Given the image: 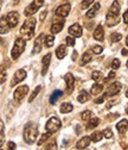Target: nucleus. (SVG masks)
Listing matches in <instances>:
<instances>
[{
  "label": "nucleus",
  "instance_id": "obj_27",
  "mask_svg": "<svg viewBox=\"0 0 128 150\" xmlns=\"http://www.w3.org/2000/svg\"><path fill=\"white\" fill-rule=\"evenodd\" d=\"M99 124H100V119H99V118H96V117H91V118L89 119V123H88L87 129H88V130H90V129H95Z\"/></svg>",
  "mask_w": 128,
  "mask_h": 150
},
{
  "label": "nucleus",
  "instance_id": "obj_7",
  "mask_svg": "<svg viewBox=\"0 0 128 150\" xmlns=\"http://www.w3.org/2000/svg\"><path fill=\"white\" fill-rule=\"evenodd\" d=\"M29 93V87L25 85V86H19L18 88H15L14 93H13V97H14V100L17 101H22L25 96Z\"/></svg>",
  "mask_w": 128,
  "mask_h": 150
},
{
  "label": "nucleus",
  "instance_id": "obj_23",
  "mask_svg": "<svg viewBox=\"0 0 128 150\" xmlns=\"http://www.w3.org/2000/svg\"><path fill=\"white\" fill-rule=\"evenodd\" d=\"M102 91H103V86H102L101 83H95L94 86H91V88H90V93H91L93 96L100 94Z\"/></svg>",
  "mask_w": 128,
  "mask_h": 150
},
{
  "label": "nucleus",
  "instance_id": "obj_44",
  "mask_svg": "<svg viewBox=\"0 0 128 150\" xmlns=\"http://www.w3.org/2000/svg\"><path fill=\"white\" fill-rule=\"evenodd\" d=\"M123 22H125L126 24H128V10L123 13Z\"/></svg>",
  "mask_w": 128,
  "mask_h": 150
},
{
  "label": "nucleus",
  "instance_id": "obj_8",
  "mask_svg": "<svg viewBox=\"0 0 128 150\" xmlns=\"http://www.w3.org/2000/svg\"><path fill=\"white\" fill-rule=\"evenodd\" d=\"M121 87H122V86H121L120 82H113L111 86L108 87V91L106 92L104 97L108 98V97H114V96L119 94L120 91H121Z\"/></svg>",
  "mask_w": 128,
  "mask_h": 150
},
{
  "label": "nucleus",
  "instance_id": "obj_45",
  "mask_svg": "<svg viewBox=\"0 0 128 150\" xmlns=\"http://www.w3.org/2000/svg\"><path fill=\"white\" fill-rule=\"evenodd\" d=\"M7 145H8V149H10V150H14V149H15V144H14L13 142H8Z\"/></svg>",
  "mask_w": 128,
  "mask_h": 150
},
{
  "label": "nucleus",
  "instance_id": "obj_42",
  "mask_svg": "<svg viewBox=\"0 0 128 150\" xmlns=\"http://www.w3.org/2000/svg\"><path fill=\"white\" fill-rule=\"evenodd\" d=\"M56 148H57V146H56V142H55V141H53V142H50V143L45 146V149H56Z\"/></svg>",
  "mask_w": 128,
  "mask_h": 150
},
{
  "label": "nucleus",
  "instance_id": "obj_36",
  "mask_svg": "<svg viewBox=\"0 0 128 150\" xmlns=\"http://www.w3.org/2000/svg\"><path fill=\"white\" fill-rule=\"evenodd\" d=\"M93 3H94V0H83L82 4H81L82 10H85V8L90 7V6H91V4H93Z\"/></svg>",
  "mask_w": 128,
  "mask_h": 150
},
{
  "label": "nucleus",
  "instance_id": "obj_14",
  "mask_svg": "<svg viewBox=\"0 0 128 150\" xmlns=\"http://www.w3.org/2000/svg\"><path fill=\"white\" fill-rule=\"evenodd\" d=\"M69 33L74 37H81L82 36V28L78 23H75L72 24L70 28H69Z\"/></svg>",
  "mask_w": 128,
  "mask_h": 150
},
{
  "label": "nucleus",
  "instance_id": "obj_19",
  "mask_svg": "<svg viewBox=\"0 0 128 150\" xmlns=\"http://www.w3.org/2000/svg\"><path fill=\"white\" fill-rule=\"evenodd\" d=\"M50 62H51V54H48L44 56L43 59V69H42V75H45L48 73V69H49V66H50Z\"/></svg>",
  "mask_w": 128,
  "mask_h": 150
},
{
  "label": "nucleus",
  "instance_id": "obj_53",
  "mask_svg": "<svg viewBox=\"0 0 128 150\" xmlns=\"http://www.w3.org/2000/svg\"><path fill=\"white\" fill-rule=\"evenodd\" d=\"M126 97H127V98H128V91H127V92H126Z\"/></svg>",
  "mask_w": 128,
  "mask_h": 150
},
{
  "label": "nucleus",
  "instance_id": "obj_24",
  "mask_svg": "<svg viewBox=\"0 0 128 150\" xmlns=\"http://www.w3.org/2000/svg\"><path fill=\"white\" fill-rule=\"evenodd\" d=\"M61 96H63V92H62L61 89H56V91H53V93H52L51 97H50V104H55Z\"/></svg>",
  "mask_w": 128,
  "mask_h": 150
},
{
  "label": "nucleus",
  "instance_id": "obj_18",
  "mask_svg": "<svg viewBox=\"0 0 128 150\" xmlns=\"http://www.w3.org/2000/svg\"><path fill=\"white\" fill-rule=\"evenodd\" d=\"M94 38L96 41H103V38H104V30H103L102 25H99L95 29V31H94Z\"/></svg>",
  "mask_w": 128,
  "mask_h": 150
},
{
  "label": "nucleus",
  "instance_id": "obj_12",
  "mask_svg": "<svg viewBox=\"0 0 128 150\" xmlns=\"http://www.w3.org/2000/svg\"><path fill=\"white\" fill-rule=\"evenodd\" d=\"M6 18H7V22H8L11 28H15L18 22H19V14H18V12H14V11L10 12L6 16Z\"/></svg>",
  "mask_w": 128,
  "mask_h": 150
},
{
  "label": "nucleus",
  "instance_id": "obj_40",
  "mask_svg": "<svg viewBox=\"0 0 128 150\" xmlns=\"http://www.w3.org/2000/svg\"><path fill=\"white\" fill-rule=\"evenodd\" d=\"M91 50H93L94 54H97V55H99V54H101V52L103 51V48H102L101 45H94L93 48H91Z\"/></svg>",
  "mask_w": 128,
  "mask_h": 150
},
{
  "label": "nucleus",
  "instance_id": "obj_50",
  "mask_svg": "<svg viewBox=\"0 0 128 150\" xmlns=\"http://www.w3.org/2000/svg\"><path fill=\"white\" fill-rule=\"evenodd\" d=\"M12 3L15 5V4H18V3H19V0H12Z\"/></svg>",
  "mask_w": 128,
  "mask_h": 150
},
{
  "label": "nucleus",
  "instance_id": "obj_3",
  "mask_svg": "<svg viewBox=\"0 0 128 150\" xmlns=\"http://www.w3.org/2000/svg\"><path fill=\"white\" fill-rule=\"evenodd\" d=\"M34 29H36V19L30 17L20 28V35L25 40H31L34 33Z\"/></svg>",
  "mask_w": 128,
  "mask_h": 150
},
{
  "label": "nucleus",
  "instance_id": "obj_49",
  "mask_svg": "<svg viewBox=\"0 0 128 150\" xmlns=\"http://www.w3.org/2000/svg\"><path fill=\"white\" fill-rule=\"evenodd\" d=\"M127 54H128V51H127L126 49H122V55H125V56H126Z\"/></svg>",
  "mask_w": 128,
  "mask_h": 150
},
{
  "label": "nucleus",
  "instance_id": "obj_39",
  "mask_svg": "<svg viewBox=\"0 0 128 150\" xmlns=\"http://www.w3.org/2000/svg\"><path fill=\"white\" fill-rule=\"evenodd\" d=\"M103 135H104V137L108 138V139L113 137V132H112L111 129H104V130H103Z\"/></svg>",
  "mask_w": 128,
  "mask_h": 150
},
{
  "label": "nucleus",
  "instance_id": "obj_28",
  "mask_svg": "<svg viewBox=\"0 0 128 150\" xmlns=\"http://www.w3.org/2000/svg\"><path fill=\"white\" fill-rule=\"evenodd\" d=\"M77 100H78V103H81V104H84V103H87L88 100H89V94L87 92H82V93H80L78 94V97H77Z\"/></svg>",
  "mask_w": 128,
  "mask_h": 150
},
{
  "label": "nucleus",
  "instance_id": "obj_46",
  "mask_svg": "<svg viewBox=\"0 0 128 150\" xmlns=\"http://www.w3.org/2000/svg\"><path fill=\"white\" fill-rule=\"evenodd\" d=\"M45 17H46V11H43V12L41 13V21H44Z\"/></svg>",
  "mask_w": 128,
  "mask_h": 150
},
{
  "label": "nucleus",
  "instance_id": "obj_30",
  "mask_svg": "<svg viewBox=\"0 0 128 150\" xmlns=\"http://www.w3.org/2000/svg\"><path fill=\"white\" fill-rule=\"evenodd\" d=\"M121 38H122L121 33H118V32H113V33L111 35V41H112L113 43L120 42V41H121Z\"/></svg>",
  "mask_w": 128,
  "mask_h": 150
},
{
  "label": "nucleus",
  "instance_id": "obj_32",
  "mask_svg": "<svg viewBox=\"0 0 128 150\" xmlns=\"http://www.w3.org/2000/svg\"><path fill=\"white\" fill-rule=\"evenodd\" d=\"M91 117H93V113H91L90 111H84V112H82V113H81L82 120H89Z\"/></svg>",
  "mask_w": 128,
  "mask_h": 150
},
{
  "label": "nucleus",
  "instance_id": "obj_1",
  "mask_svg": "<svg viewBox=\"0 0 128 150\" xmlns=\"http://www.w3.org/2000/svg\"><path fill=\"white\" fill-rule=\"evenodd\" d=\"M120 3L118 0H114L111 8H109L108 13H107V18H106V24L107 26L112 28V26H115L119 24L120 22Z\"/></svg>",
  "mask_w": 128,
  "mask_h": 150
},
{
  "label": "nucleus",
  "instance_id": "obj_54",
  "mask_svg": "<svg viewBox=\"0 0 128 150\" xmlns=\"http://www.w3.org/2000/svg\"><path fill=\"white\" fill-rule=\"evenodd\" d=\"M126 66H127V68H128V61H127V64H126Z\"/></svg>",
  "mask_w": 128,
  "mask_h": 150
},
{
  "label": "nucleus",
  "instance_id": "obj_21",
  "mask_svg": "<svg viewBox=\"0 0 128 150\" xmlns=\"http://www.w3.org/2000/svg\"><path fill=\"white\" fill-rule=\"evenodd\" d=\"M68 54V50H66V47L65 45H59L56 50V56L59 59V60H63Z\"/></svg>",
  "mask_w": 128,
  "mask_h": 150
},
{
  "label": "nucleus",
  "instance_id": "obj_17",
  "mask_svg": "<svg viewBox=\"0 0 128 150\" xmlns=\"http://www.w3.org/2000/svg\"><path fill=\"white\" fill-rule=\"evenodd\" d=\"M90 141H91V137L84 136V137H82V138L77 142L76 148H77V149H84V148H87V146L90 144Z\"/></svg>",
  "mask_w": 128,
  "mask_h": 150
},
{
  "label": "nucleus",
  "instance_id": "obj_22",
  "mask_svg": "<svg viewBox=\"0 0 128 150\" xmlns=\"http://www.w3.org/2000/svg\"><path fill=\"white\" fill-rule=\"evenodd\" d=\"M64 26V21H61V22H57V23H53L51 25V32L55 35V33H58L59 31H62Z\"/></svg>",
  "mask_w": 128,
  "mask_h": 150
},
{
  "label": "nucleus",
  "instance_id": "obj_51",
  "mask_svg": "<svg viewBox=\"0 0 128 150\" xmlns=\"http://www.w3.org/2000/svg\"><path fill=\"white\" fill-rule=\"evenodd\" d=\"M126 45H127V47H128V36H127V37H126Z\"/></svg>",
  "mask_w": 128,
  "mask_h": 150
},
{
  "label": "nucleus",
  "instance_id": "obj_2",
  "mask_svg": "<svg viewBox=\"0 0 128 150\" xmlns=\"http://www.w3.org/2000/svg\"><path fill=\"white\" fill-rule=\"evenodd\" d=\"M38 137V127L33 123H27L24 127V141L29 144H32L37 141Z\"/></svg>",
  "mask_w": 128,
  "mask_h": 150
},
{
  "label": "nucleus",
  "instance_id": "obj_20",
  "mask_svg": "<svg viewBox=\"0 0 128 150\" xmlns=\"http://www.w3.org/2000/svg\"><path fill=\"white\" fill-rule=\"evenodd\" d=\"M116 129H118V131L120 134H125L126 131L128 130V120L127 119H122V120H120V123H118V125H116Z\"/></svg>",
  "mask_w": 128,
  "mask_h": 150
},
{
  "label": "nucleus",
  "instance_id": "obj_16",
  "mask_svg": "<svg viewBox=\"0 0 128 150\" xmlns=\"http://www.w3.org/2000/svg\"><path fill=\"white\" fill-rule=\"evenodd\" d=\"M10 29H11V26L7 22V18L1 17V22H0V32H1V35H5L6 32H8Z\"/></svg>",
  "mask_w": 128,
  "mask_h": 150
},
{
  "label": "nucleus",
  "instance_id": "obj_26",
  "mask_svg": "<svg viewBox=\"0 0 128 150\" xmlns=\"http://www.w3.org/2000/svg\"><path fill=\"white\" fill-rule=\"evenodd\" d=\"M90 137H91V141L95 142V143H97V142H100V141L102 139V137H104L103 131H102V132H101V131H95V132L91 134Z\"/></svg>",
  "mask_w": 128,
  "mask_h": 150
},
{
  "label": "nucleus",
  "instance_id": "obj_37",
  "mask_svg": "<svg viewBox=\"0 0 128 150\" xmlns=\"http://www.w3.org/2000/svg\"><path fill=\"white\" fill-rule=\"evenodd\" d=\"M50 135H51L50 132H46V134H44V135L41 137V139L38 141V145H43V143H44V142H45V141H46V139L50 137Z\"/></svg>",
  "mask_w": 128,
  "mask_h": 150
},
{
  "label": "nucleus",
  "instance_id": "obj_41",
  "mask_svg": "<svg viewBox=\"0 0 128 150\" xmlns=\"http://www.w3.org/2000/svg\"><path fill=\"white\" fill-rule=\"evenodd\" d=\"M120 66H121L120 60H118V59L113 60V62H112V69H119V68H120Z\"/></svg>",
  "mask_w": 128,
  "mask_h": 150
},
{
  "label": "nucleus",
  "instance_id": "obj_35",
  "mask_svg": "<svg viewBox=\"0 0 128 150\" xmlns=\"http://www.w3.org/2000/svg\"><path fill=\"white\" fill-rule=\"evenodd\" d=\"M65 41H66V45L68 47H74L75 45V37L74 36H69V37H66L65 38Z\"/></svg>",
  "mask_w": 128,
  "mask_h": 150
},
{
  "label": "nucleus",
  "instance_id": "obj_38",
  "mask_svg": "<svg viewBox=\"0 0 128 150\" xmlns=\"http://www.w3.org/2000/svg\"><path fill=\"white\" fill-rule=\"evenodd\" d=\"M0 126H1V143H0V146L4 145V136H5V126H4V122H0Z\"/></svg>",
  "mask_w": 128,
  "mask_h": 150
},
{
  "label": "nucleus",
  "instance_id": "obj_48",
  "mask_svg": "<svg viewBox=\"0 0 128 150\" xmlns=\"http://www.w3.org/2000/svg\"><path fill=\"white\" fill-rule=\"evenodd\" d=\"M5 81V70L3 69V71H1V82H4Z\"/></svg>",
  "mask_w": 128,
  "mask_h": 150
},
{
  "label": "nucleus",
  "instance_id": "obj_5",
  "mask_svg": "<svg viewBox=\"0 0 128 150\" xmlns=\"http://www.w3.org/2000/svg\"><path fill=\"white\" fill-rule=\"evenodd\" d=\"M61 126H62V123H61L59 118H57V117H51V118L48 120L45 129H46V132L55 134L56 131H58V130L61 129Z\"/></svg>",
  "mask_w": 128,
  "mask_h": 150
},
{
  "label": "nucleus",
  "instance_id": "obj_11",
  "mask_svg": "<svg viewBox=\"0 0 128 150\" xmlns=\"http://www.w3.org/2000/svg\"><path fill=\"white\" fill-rule=\"evenodd\" d=\"M45 38H46V36H44V35L42 33V35H39L37 38L34 40V45H33V50H32L33 54H39V52H41L42 45H43V42H44Z\"/></svg>",
  "mask_w": 128,
  "mask_h": 150
},
{
  "label": "nucleus",
  "instance_id": "obj_4",
  "mask_svg": "<svg viewBox=\"0 0 128 150\" xmlns=\"http://www.w3.org/2000/svg\"><path fill=\"white\" fill-rule=\"evenodd\" d=\"M26 47V41L25 38H17L15 42H14V45L12 48V51H11V56L13 60H17L19 56L23 54L24 49Z\"/></svg>",
  "mask_w": 128,
  "mask_h": 150
},
{
  "label": "nucleus",
  "instance_id": "obj_9",
  "mask_svg": "<svg viewBox=\"0 0 128 150\" xmlns=\"http://www.w3.org/2000/svg\"><path fill=\"white\" fill-rule=\"evenodd\" d=\"M26 71L24 70V69H18L15 73H14V75H13V79H12V81H11V86H14V85H17V83H19V82H22L25 78H26Z\"/></svg>",
  "mask_w": 128,
  "mask_h": 150
},
{
  "label": "nucleus",
  "instance_id": "obj_13",
  "mask_svg": "<svg viewBox=\"0 0 128 150\" xmlns=\"http://www.w3.org/2000/svg\"><path fill=\"white\" fill-rule=\"evenodd\" d=\"M64 81L66 83V87H68V93H71L72 89H74V83H75V78L74 75L71 73H66L64 75Z\"/></svg>",
  "mask_w": 128,
  "mask_h": 150
},
{
  "label": "nucleus",
  "instance_id": "obj_10",
  "mask_svg": "<svg viewBox=\"0 0 128 150\" xmlns=\"http://www.w3.org/2000/svg\"><path fill=\"white\" fill-rule=\"evenodd\" d=\"M70 8H71V5H70L69 3H64V4H62L61 6L57 7V10H56V14H57L58 17H63V18H65V17L69 14Z\"/></svg>",
  "mask_w": 128,
  "mask_h": 150
},
{
  "label": "nucleus",
  "instance_id": "obj_29",
  "mask_svg": "<svg viewBox=\"0 0 128 150\" xmlns=\"http://www.w3.org/2000/svg\"><path fill=\"white\" fill-rule=\"evenodd\" d=\"M90 61H91V55H90L89 52H84L83 56H82V60H81L80 64H81V66H85V64L89 63Z\"/></svg>",
  "mask_w": 128,
  "mask_h": 150
},
{
  "label": "nucleus",
  "instance_id": "obj_25",
  "mask_svg": "<svg viewBox=\"0 0 128 150\" xmlns=\"http://www.w3.org/2000/svg\"><path fill=\"white\" fill-rule=\"evenodd\" d=\"M72 108H74V106H72L70 103H64L61 105L59 111H61V113H69V112L72 111Z\"/></svg>",
  "mask_w": 128,
  "mask_h": 150
},
{
  "label": "nucleus",
  "instance_id": "obj_15",
  "mask_svg": "<svg viewBox=\"0 0 128 150\" xmlns=\"http://www.w3.org/2000/svg\"><path fill=\"white\" fill-rule=\"evenodd\" d=\"M100 7H101V5H100V3H95L93 6H91L90 8H89V11L87 12V18H94L96 14H97V12H99V10H100Z\"/></svg>",
  "mask_w": 128,
  "mask_h": 150
},
{
  "label": "nucleus",
  "instance_id": "obj_31",
  "mask_svg": "<svg viewBox=\"0 0 128 150\" xmlns=\"http://www.w3.org/2000/svg\"><path fill=\"white\" fill-rule=\"evenodd\" d=\"M91 78H93V80H95V81H99L103 78V74H102V71L95 70V71H93V74H91Z\"/></svg>",
  "mask_w": 128,
  "mask_h": 150
},
{
  "label": "nucleus",
  "instance_id": "obj_6",
  "mask_svg": "<svg viewBox=\"0 0 128 150\" xmlns=\"http://www.w3.org/2000/svg\"><path fill=\"white\" fill-rule=\"evenodd\" d=\"M43 4H44V0H33V1L24 10V14H25L26 17L33 16L36 12H37V11L43 6Z\"/></svg>",
  "mask_w": 128,
  "mask_h": 150
},
{
  "label": "nucleus",
  "instance_id": "obj_43",
  "mask_svg": "<svg viewBox=\"0 0 128 150\" xmlns=\"http://www.w3.org/2000/svg\"><path fill=\"white\" fill-rule=\"evenodd\" d=\"M104 98H106L104 96H103V97H100V98L95 99V103H96V104H102V103L104 101Z\"/></svg>",
  "mask_w": 128,
  "mask_h": 150
},
{
  "label": "nucleus",
  "instance_id": "obj_33",
  "mask_svg": "<svg viewBox=\"0 0 128 150\" xmlns=\"http://www.w3.org/2000/svg\"><path fill=\"white\" fill-rule=\"evenodd\" d=\"M53 43H55V37L53 36H46V38H45V45L48 48H50V47L53 45Z\"/></svg>",
  "mask_w": 128,
  "mask_h": 150
},
{
  "label": "nucleus",
  "instance_id": "obj_34",
  "mask_svg": "<svg viewBox=\"0 0 128 150\" xmlns=\"http://www.w3.org/2000/svg\"><path fill=\"white\" fill-rule=\"evenodd\" d=\"M41 88H42L41 86H37V87H36V89H34V91L32 92V94H31V97L29 98V101H30V103H31V101H33V99H34L36 97H37V96H38V93H39Z\"/></svg>",
  "mask_w": 128,
  "mask_h": 150
},
{
  "label": "nucleus",
  "instance_id": "obj_47",
  "mask_svg": "<svg viewBox=\"0 0 128 150\" xmlns=\"http://www.w3.org/2000/svg\"><path fill=\"white\" fill-rule=\"evenodd\" d=\"M113 78H115V73H114V71L109 73V75H108V79H113Z\"/></svg>",
  "mask_w": 128,
  "mask_h": 150
},
{
  "label": "nucleus",
  "instance_id": "obj_52",
  "mask_svg": "<svg viewBox=\"0 0 128 150\" xmlns=\"http://www.w3.org/2000/svg\"><path fill=\"white\" fill-rule=\"evenodd\" d=\"M126 113L128 115V104H127V106H126Z\"/></svg>",
  "mask_w": 128,
  "mask_h": 150
}]
</instances>
